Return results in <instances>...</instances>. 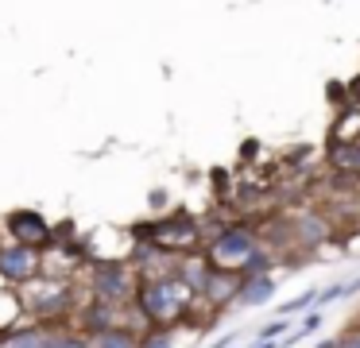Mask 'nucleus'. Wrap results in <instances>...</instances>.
I'll return each mask as SVG.
<instances>
[{
	"label": "nucleus",
	"instance_id": "nucleus-23",
	"mask_svg": "<svg viewBox=\"0 0 360 348\" xmlns=\"http://www.w3.org/2000/svg\"><path fill=\"white\" fill-rule=\"evenodd\" d=\"M337 340H341V348H360V329H345Z\"/></svg>",
	"mask_w": 360,
	"mask_h": 348
},
{
	"label": "nucleus",
	"instance_id": "nucleus-1",
	"mask_svg": "<svg viewBox=\"0 0 360 348\" xmlns=\"http://www.w3.org/2000/svg\"><path fill=\"white\" fill-rule=\"evenodd\" d=\"M190 302H198V298L174 275H163V278H140L132 306L143 314L148 325H171L190 309Z\"/></svg>",
	"mask_w": 360,
	"mask_h": 348
},
{
	"label": "nucleus",
	"instance_id": "nucleus-6",
	"mask_svg": "<svg viewBox=\"0 0 360 348\" xmlns=\"http://www.w3.org/2000/svg\"><path fill=\"white\" fill-rule=\"evenodd\" d=\"M0 228L8 232L12 244H24V247H35V252H55V224L39 213V209H8Z\"/></svg>",
	"mask_w": 360,
	"mask_h": 348
},
{
	"label": "nucleus",
	"instance_id": "nucleus-8",
	"mask_svg": "<svg viewBox=\"0 0 360 348\" xmlns=\"http://www.w3.org/2000/svg\"><path fill=\"white\" fill-rule=\"evenodd\" d=\"M290 236L298 247H321L333 236V221L318 209H298V213H290Z\"/></svg>",
	"mask_w": 360,
	"mask_h": 348
},
{
	"label": "nucleus",
	"instance_id": "nucleus-14",
	"mask_svg": "<svg viewBox=\"0 0 360 348\" xmlns=\"http://www.w3.org/2000/svg\"><path fill=\"white\" fill-rule=\"evenodd\" d=\"M43 340H47L43 325H16L0 337V348H43Z\"/></svg>",
	"mask_w": 360,
	"mask_h": 348
},
{
	"label": "nucleus",
	"instance_id": "nucleus-27",
	"mask_svg": "<svg viewBox=\"0 0 360 348\" xmlns=\"http://www.w3.org/2000/svg\"><path fill=\"white\" fill-rule=\"evenodd\" d=\"M233 340H236V337H217V340H213V348H229Z\"/></svg>",
	"mask_w": 360,
	"mask_h": 348
},
{
	"label": "nucleus",
	"instance_id": "nucleus-17",
	"mask_svg": "<svg viewBox=\"0 0 360 348\" xmlns=\"http://www.w3.org/2000/svg\"><path fill=\"white\" fill-rule=\"evenodd\" d=\"M43 348H94V340L82 337V333H70V329H47V340H43Z\"/></svg>",
	"mask_w": 360,
	"mask_h": 348
},
{
	"label": "nucleus",
	"instance_id": "nucleus-21",
	"mask_svg": "<svg viewBox=\"0 0 360 348\" xmlns=\"http://www.w3.org/2000/svg\"><path fill=\"white\" fill-rule=\"evenodd\" d=\"M167 201H171V193H167L163 186H159V190H151V193H148V205L155 209L159 217H163V213H171V209H167Z\"/></svg>",
	"mask_w": 360,
	"mask_h": 348
},
{
	"label": "nucleus",
	"instance_id": "nucleus-16",
	"mask_svg": "<svg viewBox=\"0 0 360 348\" xmlns=\"http://www.w3.org/2000/svg\"><path fill=\"white\" fill-rule=\"evenodd\" d=\"M140 337L143 333H132V329H109L101 337H94V348H140Z\"/></svg>",
	"mask_w": 360,
	"mask_h": 348
},
{
	"label": "nucleus",
	"instance_id": "nucleus-15",
	"mask_svg": "<svg viewBox=\"0 0 360 348\" xmlns=\"http://www.w3.org/2000/svg\"><path fill=\"white\" fill-rule=\"evenodd\" d=\"M271 267H275V252L267 244H259L256 252L248 255V263H244L240 271H236V275H240V283L244 278H259V275H271Z\"/></svg>",
	"mask_w": 360,
	"mask_h": 348
},
{
	"label": "nucleus",
	"instance_id": "nucleus-4",
	"mask_svg": "<svg viewBox=\"0 0 360 348\" xmlns=\"http://www.w3.org/2000/svg\"><path fill=\"white\" fill-rule=\"evenodd\" d=\"M259 244H264V240H259V232L252 228V224L233 221V224H225V228L205 236V259L221 271H240Z\"/></svg>",
	"mask_w": 360,
	"mask_h": 348
},
{
	"label": "nucleus",
	"instance_id": "nucleus-10",
	"mask_svg": "<svg viewBox=\"0 0 360 348\" xmlns=\"http://www.w3.org/2000/svg\"><path fill=\"white\" fill-rule=\"evenodd\" d=\"M171 275L179 278V283L186 286L194 298H202L205 283H210V275H213V263L205 259V252H190V255H179V259H174Z\"/></svg>",
	"mask_w": 360,
	"mask_h": 348
},
{
	"label": "nucleus",
	"instance_id": "nucleus-24",
	"mask_svg": "<svg viewBox=\"0 0 360 348\" xmlns=\"http://www.w3.org/2000/svg\"><path fill=\"white\" fill-rule=\"evenodd\" d=\"M240 155H244V159H256V155H259V139H244Z\"/></svg>",
	"mask_w": 360,
	"mask_h": 348
},
{
	"label": "nucleus",
	"instance_id": "nucleus-26",
	"mask_svg": "<svg viewBox=\"0 0 360 348\" xmlns=\"http://www.w3.org/2000/svg\"><path fill=\"white\" fill-rule=\"evenodd\" d=\"M314 348H341V340H337V337H326V340H318Z\"/></svg>",
	"mask_w": 360,
	"mask_h": 348
},
{
	"label": "nucleus",
	"instance_id": "nucleus-25",
	"mask_svg": "<svg viewBox=\"0 0 360 348\" xmlns=\"http://www.w3.org/2000/svg\"><path fill=\"white\" fill-rule=\"evenodd\" d=\"M352 294H360V275L352 283H345V298H352Z\"/></svg>",
	"mask_w": 360,
	"mask_h": 348
},
{
	"label": "nucleus",
	"instance_id": "nucleus-12",
	"mask_svg": "<svg viewBox=\"0 0 360 348\" xmlns=\"http://www.w3.org/2000/svg\"><path fill=\"white\" fill-rule=\"evenodd\" d=\"M236 290H240V275L236 271H221V267H213V275H210V283H205V294L202 298L210 302V306H233L236 302Z\"/></svg>",
	"mask_w": 360,
	"mask_h": 348
},
{
	"label": "nucleus",
	"instance_id": "nucleus-2",
	"mask_svg": "<svg viewBox=\"0 0 360 348\" xmlns=\"http://www.w3.org/2000/svg\"><path fill=\"white\" fill-rule=\"evenodd\" d=\"M132 240H151V244H159L163 252H171V255L205 252L202 224H198V217L186 213V209H171V213L155 217V221H148V224H136Z\"/></svg>",
	"mask_w": 360,
	"mask_h": 348
},
{
	"label": "nucleus",
	"instance_id": "nucleus-9",
	"mask_svg": "<svg viewBox=\"0 0 360 348\" xmlns=\"http://www.w3.org/2000/svg\"><path fill=\"white\" fill-rule=\"evenodd\" d=\"M124 309H128V306L89 302V306L78 309V325H82V333L94 340V337H101V333H109V329H120V325H124Z\"/></svg>",
	"mask_w": 360,
	"mask_h": 348
},
{
	"label": "nucleus",
	"instance_id": "nucleus-13",
	"mask_svg": "<svg viewBox=\"0 0 360 348\" xmlns=\"http://www.w3.org/2000/svg\"><path fill=\"white\" fill-rule=\"evenodd\" d=\"M326 162L337 174L360 178V139H333L329 151H326Z\"/></svg>",
	"mask_w": 360,
	"mask_h": 348
},
{
	"label": "nucleus",
	"instance_id": "nucleus-20",
	"mask_svg": "<svg viewBox=\"0 0 360 348\" xmlns=\"http://www.w3.org/2000/svg\"><path fill=\"white\" fill-rule=\"evenodd\" d=\"M290 333H295L290 317H275V321H267L264 329H259V340H275V344H279V337H290Z\"/></svg>",
	"mask_w": 360,
	"mask_h": 348
},
{
	"label": "nucleus",
	"instance_id": "nucleus-5",
	"mask_svg": "<svg viewBox=\"0 0 360 348\" xmlns=\"http://www.w3.org/2000/svg\"><path fill=\"white\" fill-rule=\"evenodd\" d=\"M20 306H24L27 314L51 321V329H55L58 317H66L74 309V286L66 283V278H35L32 286L20 290ZM74 314H78V309H74Z\"/></svg>",
	"mask_w": 360,
	"mask_h": 348
},
{
	"label": "nucleus",
	"instance_id": "nucleus-18",
	"mask_svg": "<svg viewBox=\"0 0 360 348\" xmlns=\"http://www.w3.org/2000/svg\"><path fill=\"white\" fill-rule=\"evenodd\" d=\"M140 348H174V329L171 325H148L140 337Z\"/></svg>",
	"mask_w": 360,
	"mask_h": 348
},
{
	"label": "nucleus",
	"instance_id": "nucleus-28",
	"mask_svg": "<svg viewBox=\"0 0 360 348\" xmlns=\"http://www.w3.org/2000/svg\"><path fill=\"white\" fill-rule=\"evenodd\" d=\"M256 348H279L275 340H256Z\"/></svg>",
	"mask_w": 360,
	"mask_h": 348
},
{
	"label": "nucleus",
	"instance_id": "nucleus-22",
	"mask_svg": "<svg viewBox=\"0 0 360 348\" xmlns=\"http://www.w3.org/2000/svg\"><path fill=\"white\" fill-rule=\"evenodd\" d=\"M337 298H345V283H333V286H326V290H318V306H329V302H337Z\"/></svg>",
	"mask_w": 360,
	"mask_h": 348
},
{
	"label": "nucleus",
	"instance_id": "nucleus-11",
	"mask_svg": "<svg viewBox=\"0 0 360 348\" xmlns=\"http://www.w3.org/2000/svg\"><path fill=\"white\" fill-rule=\"evenodd\" d=\"M275 290H279V278L271 275H259V278H244L240 290H236V309H256V306H267V302L275 298Z\"/></svg>",
	"mask_w": 360,
	"mask_h": 348
},
{
	"label": "nucleus",
	"instance_id": "nucleus-3",
	"mask_svg": "<svg viewBox=\"0 0 360 348\" xmlns=\"http://www.w3.org/2000/svg\"><path fill=\"white\" fill-rule=\"evenodd\" d=\"M86 286L94 294V302H109V306H132L140 275L128 259H94L89 263Z\"/></svg>",
	"mask_w": 360,
	"mask_h": 348
},
{
	"label": "nucleus",
	"instance_id": "nucleus-19",
	"mask_svg": "<svg viewBox=\"0 0 360 348\" xmlns=\"http://www.w3.org/2000/svg\"><path fill=\"white\" fill-rule=\"evenodd\" d=\"M310 306H318V290H302L298 298H290V302H283V306H275V314H279V317H298V314H306Z\"/></svg>",
	"mask_w": 360,
	"mask_h": 348
},
{
	"label": "nucleus",
	"instance_id": "nucleus-7",
	"mask_svg": "<svg viewBox=\"0 0 360 348\" xmlns=\"http://www.w3.org/2000/svg\"><path fill=\"white\" fill-rule=\"evenodd\" d=\"M35 278H43V252L24 244H0V283L12 290H24Z\"/></svg>",
	"mask_w": 360,
	"mask_h": 348
}]
</instances>
